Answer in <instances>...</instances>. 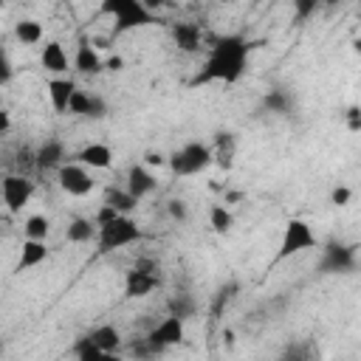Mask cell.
<instances>
[{
	"label": "cell",
	"mask_w": 361,
	"mask_h": 361,
	"mask_svg": "<svg viewBox=\"0 0 361 361\" xmlns=\"http://www.w3.org/2000/svg\"><path fill=\"white\" fill-rule=\"evenodd\" d=\"M245 62H248V42L240 34H226L217 37L209 59L203 65L200 82H237L245 73Z\"/></svg>",
	"instance_id": "1"
},
{
	"label": "cell",
	"mask_w": 361,
	"mask_h": 361,
	"mask_svg": "<svg viewBox=\"0 0 361 361\" xmlns=\"http://www.w3.org/2000/svg\"><path fill=\"white\" fill-rule=\"evenodd\" d=\"M99 251L102 254H110V251H118L124 245H133L141 240V228L135 226L133 217L127 214H118L116 220H110L107 226H99Z\"/></svg>",
	"instance_id": "2"
},
{
	"label": "cell",
	"mask_w": 361,
	"mask_h": 361,
	"mask_svg": "<svg viewBox=\"0 0 361 361\" xmlns=\"http://www.w3.org/2000/svg\"><path fill=\"white\" fill-rule=\"evenodd\" d=\"M102 11L116 17V31L118 34L130 31V28H141V25H147L152 20L149 8L141 0H104Z\"/></svg>",
	"instance_id": "3"
},
{
	"label": "cell",
	"mask_w": 361,
	"mask_h": 361,
	"mask_svg": "<svg viewBox=\"0 0 361 361\" xmlns=\"http://www.w3.org/2000/svg\"><path fill=\"white\" fill-rule=\"evenodd\" d=\"M209 164H212V147H206L200 141H189L169 155V169L175 175H197Z\"/></svg>",
	"instance_id": "4"
},
{
	"label": "cell",
	"mask_w": 361,
	"mask_h": 361,
	"mask_svg": "<svg viewBox=\"0 0 361 361\" xmlns=\"http://www.w3.org/2000/svg\"><path fill=\"white\" fill-rule=\"evenodd\" d=\"M316 243H319V240H316L310 223L293 217V220H288V226H285V231H282V243H279L276 259H288V257H293V254H299V251L316 248Z\"/></svg>",
	"instance_id": "5"
},
{
	"label": "cell",
	"mask_w": 361,
	"mask_h": 361,
	"mask_svg": "<svg viewBox=\"0 0 361 361\" xmlns=\"http://www.w3.org/2000/svg\"><path fill=\"white\" fill-rule=\"evenodd\" d=\"M56 180H59V189L73 197H85L93 192V175L82 164H62L56 169Z\"/></svg>",
	"instance_id": "6"
},
{
	"label": "cell",
	"mask_w": 361,
	"mask_h": 361,
	"mask_svg": "<svg viewBox=\"0 0 361 361\" xmlns=\"http://www.w3.org/2000/svg\"><path fill=\"white\" fill-rule=\"evenodd\" d=\"M0 192H3V203L11 214L23 212V206L31 200L34 195V183L25 178V175H6L0 180Z\"/></svg>",
	"instance_id": "7"
},
{
	"label": "cell",
	"mask_w": 361,
	"mask_h": 361,
	"mask_svg": "<svg viewBox=\"0 0 361 361\" xmlns=\"http://www.w3.org/2000/svg\"><path fill=\"white\" fill-rule=\"evenodd\" d=\"M183 336H186V327H183V319H178V316H166L164 322H158L149 333H147V341L158 350V353H164L166 347H175V344H180L183 341Z\"/></svg>",
	"instance_id": "8"
},
{
	"label": "cell",
	"mask_w": 361,
	"mask_h": 361,
	"mask_svg": "<svg viewBox=\"0 0 361 361\" xmlns=\"http://www.w3.org/2000/svg\"><path fill=\"white\" fill-rule=\"evenodd\" d=\"M319 268L324 274H350V271H355V248L341 245V243H330L322 254Z\"/></svg>",
	"instance_id": "9"
},
{
	"label": "cell",
	"mask_w": 361,
	"mask_h": 361,
	"mask_svg": "<svg viewBox=\"0 0 361 361\" xmlns=\"http://www.w3.org/2000/svg\"><path fill=\"white\" fill-rule=\"evenodd\" d=\"M155 186H158V180H155V175H152L147 166H141V164H133V166L127 169L124 192H127V195H133L135 200H141V197L152 195V192H155Z\"/></svg>",
	"instance_id": "10"
},
{
	"label": "cell",
	"mask_w": 361,
	"mask_h": 361,
	"mask_svg": "<svg viewBox=\"0 0 361 361\" xmlns=\"http://www.w3.org/2000/svg\"><path fill=\"white\" fill-rule=\"evenodd\" d=\"M155 288H158V276H155V274H147V271L133 268V271H127V276H124V296H127V299H144V296H149Z\"/></svg>",
	"instance_id": "11"
},
{
	"label": "cell",
	"mask_w": 361,
	"mask_h": 361,
	"mask_svg": "<svg viewBox=\"0 0 361 361\" xmlns=\"http://www.w3.org/2000/svg\"><path fill=\"white\" fill-rule=\"evenodd\" d=\"M68 113H76V116H90V118H102L104 113H107V107H104V102L99 99V96H90V93H85V90H73V96H71V102H68Z\"/></svg>",
	"instance_id": "12"
},
{
	"label": "cell",
	"mask_w": 361,
	"mask_h": 361,
	"mask_svg": "<svg viewBox=\"0 0 361 361\" xmlns=\"http://www.w3.org/2000/svg\"><path fill=\"white\" fill-rule=\"evenodd\" d=\"M76 164H82L85 169H87V166H90V169H107V166L113 164V149H110L107 144L93 141V144H87V147L79 149Z\"/></svg>",
	"instance_id": "13"
},
{
	"label": "cell",
	"mask_w": 361,
	"mask_h": 361,
	"mask_svg": "<svg viewBox=\"0 0 361 361\" xmlns=\"http://www.w3.org/2000/svg\"><path fill=\"white\" fill-rule=\"evenodd\" d=\"M73 68L79 73H90V76L104 68V62H102V56H99V51L93 48L90 39H79V48H76V56H73Z\"/></svg>",
	"instance_id": "14"
},
{
	"label": "cell",
	"mask_w": 361,
	"mask_h": 361,
	"mask_svg": "<svg viewBox=\"0 0 361 361\" xmlns=\"http://www.w3.org/2000/svg\"><path fill=\"white\" fill-rule=\"evenodd\" d=\"M48 259V248L42 240H23V248H20V259H17V271H31L37 268L39 262Z\"/></svg>",
	"instance_id": "15"
},
{
	"label": "cell",
	"mask_w": 361,
	"mask_h": 361,
	"mask_svg": "<svg viewBox=\"0 0 361 361\" xmlns=\"http://www.w3.org/2000/svg\"><path fill=\"white\" fill-rule=\"evenodd\" d=\"M85 338H87L96 350H102V353H116V350L121 347V333H118V327H113V324H102V327L90 330Z\"/></svg>",
	"instance_id": "16"
},
{
	"label": "cell",
	"mask_w": 361,
	"mask_h": 361,
	"mask_svg": "<svg viewBox=\"0 0 361 361\" xmlns=\"http://www.w3.org/2000/svg\"><path fill=\"white\" fill-rule=\"evenodd\" d=\"M172 39H175V45L180 51L195 54V51H200V25H195V23H175L172 25Z\"/></svg>",
	"instance_id": "17"
},
{
	"label": "cell",
	"mask_w": 361,
	"mask_h": 361,
	"mask_svg": "<svg viewBox=\"0 0 361 361\" xmlns=\"http://www.w3.org/2000/svg\"><path fill=\"white\" fill-rule=\"evenodd\" d=\"M62 158H65V144L59 138H48L37 149V166L39 169H59L62 166Z\"/></svg>",
	"instance_id": "18"
},
{
	"label": "cell",
	"mask_w": 361,
	"mask_h": 361,
	"mask_svg": "<svg viewBox=\"0 0 361 361\" xmlns=\"http://www.w3.org/2000/svg\"><path fill=\"white\" fill-rule=\"evenodd\" d=\"M39 62H42V68L51 71V73H65V71H68V54H65L62 42H56V39L45 42Z\"/></svg>",
	"instance_id": "19"
},
{
	"label": "cell",
	"mask_w": 361,
	"mask_h": 361,
	"mask_svg": "<svg viewBox=\"0 0 361 361\" xmlns=\"http://www.w3.org/2000/svg\"><path fill=\"white\" fill-rule=\"evenodd\" d=\"M234 152H237V138H234V133H217L214 147H212V161H217L223 169H231Z\"/></svg>",
	"instance_id": "20"
},
{
	"label": "cell",
	"mask_w": 361,
	"mask_h": 361,
	"mask_svg": "<svg viewBox=\"0 0 361 361\" xmlns=\"http://www.w3.org/2000/svg\"><path fill=\"white\" fill-rule=\"evenodd\" d=\"M76 85L71 79H51L48 82V99H51V107L56 113H68V102L73 96Z\"/></svg>",
	"instance_id": "21"
},
{
	"label": "cell",
	"mask_w": 361,
	"mask_h": 361,
	"mask_svg": "<svg viewBox=\"0 0 361 361\" xmlns=\"http://www.w3.org/2000/svg\"><path fill=\"white\" fill-rule=\"evenodd\" d=\"M104 206H110V209H116L118 214H127V217H130V212H135L138 200H135L133 195H127L124 189H107V192H104Z\"/></svg>",
	"instance_id": "22"
},
{
	"label": "cell",
	"mask_w": 361,
	"mask_h": 361,
	"mask_svg": "<svg viewBox=\"0 0 361 361\" xmlns=\"http://www.w3.org/2000/svg\"><path fill=\"white\" fill-rule=\"evenodd\" d=\"M65 237H68V243H90L96 237V226L90 220H85V217H76V220L68 223Z\"/></svg>",
	"instance_id": "23"
},
{
	"label": "cell",
	"mask_w": 361,
	"mask_h": 361,
	"mask_svg": "<svg viewBox=\"0 0 361 361\" xmlns=\"http://www.w3.org/2000/svg\"><path fill=\"white\" fill-rule=\"evenodd\" d=\"M197 313V299L192 296V293H175L172 299H169V316H178V319H189V316H195Z\"/></svg>",
	"instance_id": "24"
},
{
	"label": "cell",
	"mask_w": 361,
	"mask_h": 361,
	"mask_svg": "<svg viewBox=\"0 0 361 361\" xmlns=\"http://www.w3.org/2000/svg\"><path fill=\"white\" fill-rule=\"evenodd\" d=\"M14 37L23 42V45H37L42 39V25L37 20H20L14 25Z\"/></svg>",
	"instance_id": "25"
},
{
	"label": "cell",
	"mask_w": 361,
	"mask_h": 361,
	"mask_svg": "<svg viewBox=\"0 0 361 361\" xmlns=\"http://www.w3.org/2000/svg\"><path fill=\"white\" fill-rule=\"evenodd\" d=\"M209 226H212V231H217V234H228L231 231V226H234V214L226 209V206H212L209 209Z\"/></svg>",
	"instance_id": "26"
},
{
	"label": "cell",
	"mask_w": 361,
	"mask_h": 361,
	"mask_svg": "<svg viewBox=\"0 0 361 361\" xmlns=\"http://www.w3.org/2000/svg\"><path fill=\"white\" fill-rule=\"evenodd\" d=\"M23 231H25V240H42L45 243V237L51 234V220L45 214H31L25 220Z\"/></svg>",
	"instance_id": "27"
},
{
	"label": "cell",
	"mask_w": 361,
	"mask_h": 361,
	"mask_svg": "<svg viewBox=\"0 0 361 361\" xmlns=\"http://www.w3.org/2000/svg\"><path fill=\"white\" fill-rule=\"evenodd\" d=\"M265 107L271 110V113H279V116H285V113H290V107H293V99H290V93L288 90H271L268 96H265Z\"/></svg>",
	"instance_id": "28"
},
{
	"label": "cell",
	"mask_w": 361,
	"mask_h": 361,
	"mask_svg": "<svg viewBox=\"0 0 361 361\" xmlns=\"http://www.w3.org/2000/svg\"><path fill=\"white\" fill-rule=\"evenodd\" d=\"M166 212H169V217L172 220H186L189 217V209H186V203L180 200V197H172V200H166Z\"/></svg>",
	"instance_id": "29"
},
{
	"label": "cell",
	"mask_w": 361,
	"mask_h": 361,
	"mask_svg": "<svg viewBox=\"0 0 361 361\" xmlns=\"http://www.w3.org/2000/svg\"><path fill=\"white\" fill-rule=\"evenodd\" d=\"M14 76V68H11V59L6 54V48H0V87H6Z\"/></svg>",
	"instance_id": "30"
},
{
	"label": "cell",
	"mask_w": 361,
	"mask_h": 361,
	"mask_svg": "<svg viewBox=\"0 0 361 361\" xmlns=\"http://www.w3.org/2000/svg\"><path fill=\"white\" fill-rule=\"evenodd\" d=\"M350 197H353V192H350L347 186H336V189L330 192V203H333V206H347Z\"/></svg>",
	"instance_id": "31"
},
{
	"label": "cell",
	"mask_w": 361,
	"mask_h": 361,
	"mask_svg": "<svg viewBox=\"0 0 361 361\" xmlns=\"http://www.w3.org/2000/svg\"><path fill=\"white\" fill-rule=\"evenodd\" d=\"M305 353H307V347H305V344H290V347L282 353V358H279V361H305Z\"/></svg>",
	"instance_id": "32"
},
{
	"label": "cell",
	"mask_w": 361,
	"mask_h": 361,
	"mask_svg": "<svg viewBox=\"0 0 361 361\" xmlns=\"http://www.w3.org/2000/svg\"><path fill=\"white\" fill-rule=\"evenodd\" d=\"M116 217H118V212L102 203V206H99V212H96V226H107V223H110V220H116Z\"/></svg>",
	"instance_id": "33"
},
{
	"label": "cell",
	"mask_w": 361,
	"mask_h": 361,
	"mask_svg": "<svg viewBox=\"0 0 361 361\" xmlns=\"http://www.w3.org/2000/svg\"><path fill=\"white\" fill-rule=\"evenodd\" d=\"M133 353H135L138 358H152V355H158V350H155V347H152L147 338H141L138 344H133Z\"/></svg>",
	"instance_id": "34"
},
{
	"label": "cell",
	"mask_w": 361,
	"mask_h": 361,
	"mask_svg": "<svg viewBox=\"0 0 361 361\" xmlns=\"http://www.w3.org/2000/svg\"><path fill=\"white\" fill-rule=\"evenodd\" d=\"M293 8H296V14L305 20V17H310V14L316 11V0H296V6H293Z\"/></svg>",
	"instance_id": "35"
},
{
	"label": "cell",
	"mask_w": 361,
	"mask_h": 361,
	"mask_svg": "<svg viewBox=\"0 0 361 361\" xmlns=\"http://www.w3.org/2000/svg\"><path fill=\"white\" fill-rule=\"evenodd\" d=\"M8 130H11V113L6 107H0V135L8 133Z\"/></svg>",
	"instance_id": "36"
},
{
	"label": "cell",
	"mask_w": 361,
	"mask_h": 361,
	"mask_svg": "<svg viewBox=\"0 0 361 361\" xmlns=\"http://www.w3.org/2000/svg\"><path fill=\"white\" fill-rule=\"evenodd\" d=\"M133 268H138V271H147V274H155V271H158L152 259H135V265H133Z\"/></svg>",
	"instance_id": "37"
},
{
	"label": "cell",
	"mask_w": 361,
	"mask_h": 361,
	"mask_svg": "<svg viewBox=\"0 0 361 361\" xmlns=\"http://www.w3.org/2000/svg\"><path fill=\"white\" fill-rule=\"evenodd\" d=\"M104 68H110V71H121V68H124V59H121V56H110V59L104 62Z\"/></svg>",
	"instance_id": "38"
},
{
	"label": "cell",
	"mask_w": 361,
	"mask_h": 361,
	"mask_svg": "<svg viewBox=\"0 0 361 361\" xmlns=\"http://www.w3.org/2000/svg\"><path fill=\"white\" fill-rule=\"evenodd\" d=\"M164 161H166V158H164L161 152H147V164H149V166H161Z\"/></svg>",
	"instance_id": "39"
},
{
	"label": "cell",
	"mask_w": 361,
	"mask_h": 361,
	"mask_svg": "<svg viewBox=\"0 0 361 361\" xmlns=\"http://www.w3.org/2000/svg\"><path fill=\"white\" fill-rule=\"evenodd\" d=\"M347 116H350V130H358V127H361V121H358V107H350Z\"/></svg>",
	"instance_id": "40"
},
{
	"label": "cell",
	"mask_w": 361,
	"mask_h": 361,
	"mask_svg": "<svg viewBox=\"0 0 361 361\" xmlns=\"http://www.w3.org/2000/svg\"><path fill=\"white\" fill-rule=\"evenodd\" d=\"M93 361H121V358H118L116 353H99V355H96Z\"/></svg>",
	"instance_id": "41"
},
{
	"label": "cell",
	"mask_w": 361,
	"mask_h": 361,
	"mask_svg": "<svg viewBox=\"0 0 361 361\" xmlns=\"http://www.w3.org/2000/svg\"><path fill=\"white\" fill-rule=\"evenodd\" d=\"M223 341H226V344H234V333H231V330H223Z\"/></svg>",
	"instance_id": "42"
},
{
	"label": "cell",
	"mask_w": 361,
	"mask_h": 361,
	"mask_svg": "<svg viewBox=\"0 0 361 361\" xmlns=\"http://www.w3.org/2000/svg\"><path fill=\"white\" fill-rule=\"evenodd\" d=\"M0 107H3V99H0Z\"/></svg>",
	"instance_id": "43"
},
{
	"label": "cell",
	"mask_w": 361,
	"mask_h": 361,
	"mask_svg": "<svg viewBox=\"0 0 361 361\" xmlns=\"http://www.w3.org/2000/svg\"><path fill=\"white\" fill-rule=\"evenodd\" d=\"M0 226H3V217H0Z\"/></svg>",
	"instance_id": "44"
},
{
	"label": "cell",
	"mask_w": 361,
	"mask_h": 361,
	"mask_svg": "<svg viewBox=\"0 0 361 361\" xmlns=\"http://www.w3.org/2000/svg\"><path fill=\"white\" fill-rule=\"evenodd\" d=\"M0 8H3V3H0Z\"/></svg>",
	"instance_id": "45"
}]
</instances>
